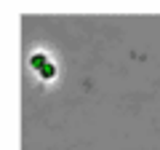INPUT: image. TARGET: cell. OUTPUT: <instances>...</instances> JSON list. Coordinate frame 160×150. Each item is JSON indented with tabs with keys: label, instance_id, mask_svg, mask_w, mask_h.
<instances>
[{
	"label": "cell",
	"instance_id": "6da1fadb",
	"mask_svg": "<svg viewBox=\"0 0 160 150\" xmlns=\"http://www.w3.org/2000/svg\"><path fill=\"white\" fill-rule=\"evenodd\" d=\"M29 62H32V67H35V70H38V72H43V70H46V67H48V62H51V59H48V56H46V54H35V56H32V59H29Z\"/></svg>",
	"mask_w": 160,
	"mask_h": 150
},
{
	"label": "cell",
	"instance_id": "7a4b0ae2",
	"mask_svg": "<svg viewBox=\"0 0 160 150\" xmlns=\"http://www.w3.org/2000/svg\"><path fill=\"white\" fill-rule=\"evenodd\" d=\"M40 75H43V78H53V75H56V64H53V62H48V67L43 70Z\"/></svg>",
	"mask_w": 160,
	"mask_h": 150
}]
</instances>
